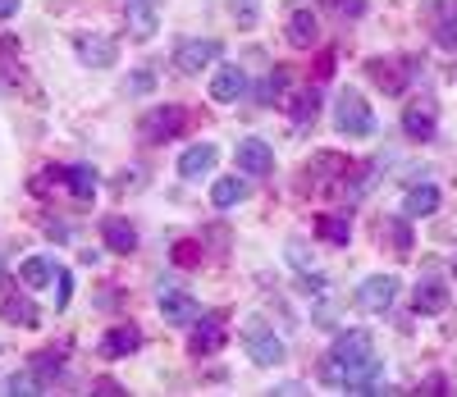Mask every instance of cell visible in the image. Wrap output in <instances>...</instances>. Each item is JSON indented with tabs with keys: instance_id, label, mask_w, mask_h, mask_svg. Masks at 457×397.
Masks as SVG:
<instances>
[{
	"instance_id": "484cf974",
	"label": "cell",
	"mask_w": 457,
	"mask_h": 397,
	"mask_svg": "<svg viewBox=\"0 0 457 397\" xmlns=\"http://www.w3.org/2000/svg\"><path fill=\"white\" fill-rule=\"evenodd\" d=\"M343 174H353V165L343 161V155H334V151H320L312 161V187H325L329 178H343Z\"/></svg>"
},
{
	"instance_id": "2e32d148",
	"label": "cell",
	"mask_w": 457,
	"mask_h": 397,
	"mask_svg": "<svg viewBox=\"0 0 457 397\" xmlns=\"http://www.w3.org/2000/svg\"><path fill=\"white\" fill-rule=\"evenodd\" d=\"M247 92V73L238 69V64H224L215 78H211V96L220 101V105H228V101H238Z\"/></svg>"
},
{
	"instance_id": "d6986e66",
	"label": "cell",
	"mask_w": 457,
	"mask_h": 397,
	"mask_svg": "<svg viewBox=\"0 0 457 397\" xmlns=\"http://www.w3.org/2000/svg\"><path fill=\"white\" fill-rule=\"evenodd\" d=\"M284 32H288V42H293L297 51H307V46H316V37H320V19H316L312 10H293Z\"/></svg>"
},
{
	"instance_id": "e0dca14e",
	"label": "cell",
	"mask_w": 457,
	"mask_h": 397,
	"mask_svg": "<svg viewBox=\"0 0 457 397\" xmlns=\"http://www.w3.org/2000/svg\"><path fill=\"white\" fill-rule=\"evenodd\" d=\"M224 320H220V315H202V320H197V329H193V352L197 356H215L220 347H224Z\"/></svg>"
},
{
	"instance_id": "8fae6325",
	"label": "cell",
	"mask_w": 457,
	"mask_h": 397,
	"mask_svg": "<svg viewBox=\"0 0 457 397\" xmlns=\"http://www.w3.org/2000/svg\"><path fill=\"white\" fill-rule=\"evenodd\" d=\"M161 310L170 325H197L202 320V306L193 293H179V288H161Z\"/></svg>"
},
{
	"instance_id": "1f68e13d",
	"label": "cell",
	"mask_w": 457,
	"mask_h": 397,
	"mask_svg": "<svg viewBox=\"0 0 457 397\" xmlns=\"http://www.w3.org/2000/svg\"><path fill=\"white\" fill-rule=\"evenodd\" d=\"M151 87H156V78H151L146 69H137V73H129V78H124V96H146Z\"/></svg>"
},
{
	"instance_id": "30bf717a",
	"label": "cell",
	"mask_w": 457,
	"mask_h": 397,
	"mask_svg": "<svg viewBox=\"0 0 457 397\" xmlns=\"http://www.w3.org/2000/svg\"><path fill=\"white\" fill-rule=\"evenodd\" d=\"M0 320H5V325H23V329H37V325H42V310H37L23 293L0 288Z\"/></svg>"
},
{
	"instance_id": "e575fe53",
	"label": "cell",
	"mask_w": 457,
	"mask_h": 397,
	"mask_svg": "<svg viewBox=\"0 0 457 397\" xmlns=\"http://www.w3.org/2000/svg\"><path fill=\"white\" fill-rule=\"evenodd\" d=\"M439 42H444V46H457V19H448V23L439 28Z\"/></svg>"
},
{
	"instance_id": "ab89813d",
	"label": "cell",
	"mask_w": 457,
	"mask_h": 397,
	"mask_svg": "<svg viewBox=\"0 0 457 397\" xmlns=\"http://www.w3.org/2000/svg\"><path fill=\"white\" fill-rule=\"evenodd\" d=\"M0 269H5V261H0Z\"/></svg>"
},
{
	"instance_id": "3957f363",
	"label": "cell",
	"mask_w": 457,
	"mask_h": 397,
	"mask_svg": "<svg viewBox=\"0 0 457 397\" xmlns=\"http://www.w3.org/2000/svg\"><path fill=\"white\" fill-rule=\"evenodd\" d=\"M183 124H187V110H183V105H156V110L142 114L137 128H142L146 142H170V137L183 133Z\"/></svg>"
},
{
	"instance_id": "cb8c5ba5",
	"label": "cell",
	"mask_w": 457,
	"mask_h": 397,
	"mask_svg": "<svg viewBox=\"0 0 457 397\" xmlns=\"http://www.w3.org/2000/svg\"><path fill=\"white\" fill-rule=\"evenodd\" d=\"M19 279H23L28 288H46L51 279H60V269H55L51 256H28V261L19 265Z\"/></svg>"
},
{
	"instance_id": "4fadbf2b",
	"label": "cell",
	"mask_w": 457,
	"mask_h": 397,
	"mask_svg": "<svg viewBox=\"0 0 457 397\" xmlns=\"http://www.w3.org/2000/svg\"><path fill=\"white\" fill-rule=\"evenodd\" d=\"M142 347V334H137V325H114L101 343H96V352L105 356V361H120V356H133Z\"/></svg>"
},
{
	"instance_id": "74e56055",
	"label": "cell",
	"mask_w": 457,
	"mask_h": 397,
	"mask_svg": "<svg viewBox=\"0 0 457 397\" xmlns=\"http://www.w3.org/2000/svg\"><path fill=\"white\" fill-rule=\"evenodd\" d=\"M14 10H19V0H0V19H10Z\"/></svg>"
},
{
	"instance_id": "52a82bcc",
	"label": "cell",
	"mask_w": 457,
	"mask_h": 397,
	"mask_svg": "<svg viewBox=\"0 0 457 397\" xmlns=\"http://www.w3.org/2000/svg\"><path fill=\"white\" fill-rule=\"evenodd\" d=\"M243 343H247V352H252L256 366H279L284 356H288L284 343H279L270 329H265V325H247V329H243Z\"/></svg>"
},
{
	"instance_id": "f1b7e54d",
	"label": "cell",
	"mask_w": 457,
	"mask_h": 397,
	"mask_svg": "<svg viewBox=\"0 0 457 397\" xmlns=\"http://www.w3.org/2000/svg\"><path fill=\"white\" fill-rule=\"evenodd\" d=\"M5 393H10V397H19V393H23V397H37V393H46V379L37 375V370H32V375H10Z\"/></svg>"
},
{
	"instance_id": "8d00e7d4",
	"label": "cell",
	"mask_w": 457,
	"mask_h": 397,
	"mask_svg": "<svg viewBox=\"0 0 457 397\" xmlns=\"http://www.w3.org/2000/svg\"><path fill=\"white\" fill-rule=\"evenodd\" d=\"M96 393H105V397H110V393H124V388L114 384V379H101V384H96Z\"/></svg>"
},
{
	"instance_id": "4316f807",
	"label": "cell",
	"mask_w": 457,
	"mask_h": 397,
	"mask_svg": "<svg viewBox=\"0 0 457 397\" xmlns=\"http://www.w3.org/2000/svg\"><path fill=\"white\" fill-rule=\"evenodd\" d=\"M316 237H320V243H329V247H343L353 237V219L348 215H320L316 219Z\"/></svg>"
},
{
	"instance_id": "d6a6232c",
	"label": "cell",
	"mask_w": 457,
	"mask_h": 397,
	"mask_svg": "<svg viewBox=\"0 0 457 397\" xmlns=\"http://www.w3.org/2000/svg\"><path fill=\"white\" fill-rule=\"evenodd\" d=\"M234 14L243 19V28H252V19H256V5H252V0H234Z\"/></svg>"
},
{
	"instance_id": "5bb4252c",
	"label": "cell",
	"mask_w": 457,
	"mask_h": 397,
	"mask_svg": "<svg viewBox=\"0 0 457 397\" xmlns=\"http://www.w3.org/2000/svg\"><path fill=\"white\" fill-rule=\"evenodd\" d=\"M279 105L288 110V119H293L297 128H307V124H316V114H320V92H316V87H297V92H288Z\"/></svg>"
},
{
	"instance_id": "ffe728a7",
	"label": "cell",
	"mask_w": 457,
	"mask_h": 397,
	"mask_svg": "<svg viewBox=\"0 0 457 397\" xmlns=\"http://www.w3.org/2000/svg\"><path fill=\"white\" fill-rule=\"evenodd\" d=\"M435 211H439V187L435 183H421V187L407 192V202H403V215L407 219H430Z\"/></svg>"
},
{
	"instance_id": "7c38bea8",
	"label": "cell",
	"mask_w": 457,
	"mask_h": 397,
	"mask_svg": "<svg viewBox=\"0 0 457 397\" xmlns=\"http://www.w3.org/2000/svg\"><path fill=\"white\" fill-rule=\"evenodd\" d=\"M101 243L114 256H133L137 252V228L129 219H120V215H110V219H101Z\"/></svg>"
},
{
	"instance_id": "f546056e",
	"label": "cell",
	"mask_w": 457,
	"mask_h": 397,
	"mask_svg": "<svg viewBox=\"0 0 457 397\" xmlns=\"http://www.w3.org/2000/svg\"><path fill=\"white\" fill-rule=\"evenodd\" d=\"M32 370L42 375V379H51V375H60L64 370V352L60 347H46L42 356H32Z\"/></svg>"
},
{
	"instance_id": "d590c367",
	"label": "cell",
	"mask_w": 457,
	"mask_h": 397,
	"mask_svg": "<svg viewBox=\"0 0 457 397\" xmlns=\"http://www.w3.org/2000/svg\"><path fill=\"white\" fill-rule=\"evenodd\" d=\"M421 393H448V388H444V375H435V379H426V388H421Z\"/></svg>"
},
{
	"instance_id": "603a6c76",
	"label": "cell",
	"mask_w": 457,
	"mask_h": 397,
	"mask_svg": "<svg viewBox=\"0 0 457 397\" xmlns=\"http://www.w3.org/2000/svg\"><path fill=\"white\" fill-rule=\"evenodd\" d=\"M79 60L87 69H105V64H114V42L110 37H79Z\"/></svg>"
},
{
	"instance_id": "277c9868",
	"label": "cell",
	"mask_w": 457,
	"mask_h": 397,
	"mask_svg": "<svg viewBox=\"0 0 457 397\" xmlns=\"http://www.w3.org/2000/svg\"><path fill=\"white\" fill-rule=\"evenodd\" d=\"M370 78L379 87H385V96H403L407 83L416 78V60L407 55H389V60H370Z\"/></svg>"
},
{
	"instance_id": "9c48e42d",
	"label": "cell",
	"mask_w": 457,
	"mask_h": 397,
	"mask_svg": "<svg viewBox=\"0 0 457 397\" xmlns=\"http://www.w3.org/2000/svg\"><path fill=\"white\" fill-rule=\"evenodd\" d=\"M215 60H220V42H215V37H202V42H183V46L174 51L179 73H202V69L215 64Z\"/></svg>"
},
{
	"instance_id": "5b68a950",
	"label": "cell",
	"mask_w": 457,
	"mask_h": 397,
	"mask_svg": "<svg viewBox=\"0 0 457 397\" xmlns=\"http://www.w3.org/2000/svg\"><path fill=\"white\" fill-rule=\"evenodd\" d=\"M357 302L370 315H385L398 302V279H394V274H370V279H361V288H357Z\"/></svg>"
},
{
	"instance_id": "ba28073f",
	"label": "cell",
	"mask_w": 457,
	"mask_h": 397,
	"mask_svg": "<svg viewBox=\"0 0 457 397\" xmlns=\"http://www.w3.org/2000/svg\"><path fill=\"white\" fill-rule=\"evenodd\" d=\"M435 128H439V110H435V101H416V105L403 110V133H407L411 142H430Z\"/></svg>"
},
{
	"instance_id": "4dcf8cb0",
	"label": "cell",
	"mask_w": 457,
	"mask_h": 397,
	"mask_svg": "<svg viewBox=\"0 0 457 397\" xmlns=\"http://www.w3.org/2000/svg\"><path fill=\"white\" fill-rule=\"evenodd\" d=\"M284 87H288V78H284V73L275 69V73H270V78H265V83H261V101H265V105L284 101Z\"/></svg>"
},
{
	"instance_id": "f35d334b",
	"label": "cell",
	"mask_w": 457,
	"mask_h": 397,
	"mask_svg": "<svg viewBox=\"0 0 457 397\" xmlns=\"http://www.w3.org/2000/svg\"><path fill=\"white\" fill-rule=\"evenodd\" d=\"M453 279H457V261H453Z\"/></svg>"
},
{
	"instance_id": "8992f818",
	"label": "cell",
	"mask_w": 457,
	"mask_h": 397,
	"mask_svg": "<svg viewBox=\"0 0 457 397\" xmlns=\"http://www.w3.org/2000/svg\"><path fill=\"white\" fill-rule=\"evenodd\" d=\"M234 161H238V170H243L247 178H265V174L275 170V151L265 146L261 137H243L238 151H234Z\"/></svg>"
},
{
	"instance_id": "6da1fadb",
	"label": "cell",
	"mask_w": 457,
	"mask_h": 397,
	"mask_svg": "<svg viewBox=\"0 0 457 397\" xmlns=\"http://www.w3.org/2000/svg\"><path fill=\"white\" fill-rule=\"evenodd\" d=\"M320 379L343 393H385L379 388V361H375V343L366 329L338 334L329 347V361L320 366Z\"/></svg>"
},
{
	"instance_id": "d4e9b609",
	"label": "cell",
	"mask_w": 457,
	"mask_h": 397,
	"mask_svg": "<svg viewBox=\"0 0 457 397\" xmlns=\"http://www.w3.org/2000/svg\"><path fill=\"white\" fill-rule=\"evenodd\" d=\"M247 192H252V187H247L243 178H220V183L211 187V206H215V211H234V206L247 202Z\"/></svg>"
},
{
	"instance_id": "9a60e30c",
	"label": "cell",
	"mask_w": 457,
	"mask_h": 397,
	"mask_svg": "<svg viewBox=\"0 0 457 397\" xmlns=\"http://www.w3.org/2000/svg\"><path fill=\"white\" fill-rule=\"evenodd\" d=\"M211 170H215V146H211V142H197V146H187V151L179 155V174H183L187 183L206 178Z\"/></svg>"
},
{
	"instance_id": "ac0fdd59",
	"label": "cell",
	"mask_w": 457,
	"mask_h": 397,
	"mask_svg": "<svg viewBox=\"0 0 457 397\" xmlns=\"http://www.w3.org/2000/svg\"><path fill=\"white\" fill-rule=\"evenodd\" d=\"M411 306H416V315H439L444 306H448V284L444 279H421L416 284V297H411Z\"/></svg>"
},
{
	"instance_id": "83f0119b",
	"label": "cell",
	"mask_w": 457,
	"mask_h": 397,
	"mask_svg": "<svg viewBox=\"0 0 457 397\" xmlns=\"http://www.w3.org/2000/svg\"><path fill=\"white\" fill-rule=\"evenodd\" d=\"M379 237H389V243H394V252H411V228H407V219H385V224H379Z\"/></svg>"
},
{
	"instance_id": "44dd1931",
	"label": "cell",
	"mask_w": 457,
	"mask_h": 397,
	"mask_svg": "<svg viewBox=\"0 0 457 397\" xmlns=\"http://www.w3.org/2000/svg\"><path fill=\"white\" fill-rule=\"evenodd\" d=\"M60 178L69 183V192L79 196V202H92L96 187H101V178H96V170H92V165H64V170H60Z\"/></svg>"
},
{
	"instance_id": "7402d4cb",
	"label": "cell",
	"mask_w": 457,
	"mask_h": 397,
	"mask_svg": "<svg viewBox=\"0 0 457 397\" xmlns=\"http://www.w3.org/2000/svg\"><path fill=\"white\" fill-rule=\"evenodd\" d=\"M156 5H151V0H133L129 5V32L137 37V42H151V37H156Z\"/></svg>"
},
{
	"instance_id": "7a4b0ae2",
	"label": "cell",
	"mask_w": 457,
	"mask_h": 397,
	"mask_svg": "<svg viewBox=\"0 0 457 397\" xmlns=\"http://www.w3.org/2000/svg\"><path fill=\"white\" fill-rule=\"evenodd\" d=\"M334 124H338V133H348V137H370L375 133V114H370V105H366V96L361 92H338V101H334Z\"/></svg>"
},
{
	"instance_id": "836d02e7",
	"label": "cell",
	"mask_w": 457,
	"mask_h": 397,
	"mask_svg": "<svg viewBox=\"0 0 457 397\" xmlns=\"http://www.w3.org/2000/svg\"><path fill=\"white\" fill-rule=\"evenodd\" d=\"M325 5H334L338 14H361V0H325Z\"/></svg>"
}]
</instances>
